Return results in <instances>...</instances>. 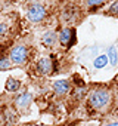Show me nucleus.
I'll return each mask as SVG.
<instances>
[{"mask_svg": "<svg viewBox=\"0 0 118 126\" xmlns=\"http://www.w3.org/2000/svg\"><path fill=\"white\" fill-rule=\"evenodd\" d=\"M111 91L106 89V88H94L93 91L89 92L87 95V104L92 110L94 111H103L109 107L111 104Z\"/></svg>", "mask_w": 118, "mask_h": 126, "instance_id": "obj_1", "label": "nucleus"}, {"mask_svg": "<svg viewBox=\"0 0 118 126\" xmlns=\"http://www.w3.org/2000/svg\"><path fill=\"white\" fill-rule=\"evenodd\" d=\"M9 59L12 64L15 65H24L28 62V59L31 58V49L27 46V45H15L9 49V53H8Z\"/></svg>", "mask_w": 118, "mask_h": 126, "instance_id": "obj_2", "label": "nucleus"}, {"mask_svg": "<svg viewBox=\"0 0 118 126\" xmlns=\"http://www.w3.org/2000/svg\"><path fill=\"white\" fill-rule=\"evenodd\" d=\"M58 42H59V46L70 50L71 47L75 46L77 43V30L74 27H62L58 33Z\"/></svg>", "mask_w": 118, "mask_h": 126, "instance_id": "obj_3", "label": "nucleus"}, {"mask_svg": "<svg viewBox=\"0 0 118 126\" xmlns=\"http://www.w3.org/2000/svg\"><path fill=\"white\" fill-rule=\"evenodd\" d=\"M47 18V8L43 3L34 2L27 8V19L31 24H40Z\"/></svg>", "mask_w": 118, "mask_h": 126, "instance_id": "obj_4", "label": "nucleus"}, {"mask_svg": "<svg viewBox=\"0 0 118 126\" xmlns=\"http://www.w3.org/2000/svg\"><path fill=\"white\" fill-rule=\"evenodd\" d=\"M61 21L64 24H72V22H77L78 18H80V6L77 5H67L62 8L61 11Z\"/></svg>", "mask_w": 118, "mask_h": 126, "instance_id": "obj_5", "label": "nucleus"}, {"mask_svg": "<svg viewBox=\"0 0 118 126\" xmlns=\"http://www.w3.org/2000/svg\"><path fill=\"white\" fill-rule=\"evenodd\" d=\"M34 71L37 76H50L52 74V56H41L35 61Z\"/></svg>", "mask_w": 118, "mask_h": 126, "instance_id": "obj_6", "label": "nucleus"}, {"mask_svg": "<svg viewBox=\"0 0 118 126\" xmlns=\"http://www.w3.org/2000/svg\"><path fill=\"white\" fill-rule=\"evenodd\" d=\"M31 102H33V94L28 91L19 92L13 99V105L16 110H27L31 105Z\"/></svg>", "mask_w": 118, "mask_h": 126, "instance_id": "obj_7", "label": "nucleus"}, {"mask_svg": "<svg viewBox=\"0 0 118 126\" xmlns=\"http://www.w3.org/2000/svg\"><path fill=\"white\" fill-rule=\"evenodd\" d=\"M52 89L55 92V95L58 96H64L71 94V82L67 79H58L52 83Z\"/></svg>", "mask_w": 118, "mask_h": 126, "instance_id": "obj_8", "label": "nucleus"}, {"mask_svg": "<svg viewBox=\"0 0 118 126\" xmlns=\"http://www.w3.org/2000/svg\"><path fill=\"white\" fill-rule=\"evenodd\" d=\"M0 119L5 125H13L18 120V113L12 107H3L2 111H0Z\"/></svg>", "mask_w": 118, "mask_h": 126, "instance_id": "obj_9", "label": "nucleus"}, {"mask_svg": "<svg viewBox=\"0 0 118 126\" xmlns=\"http://www.w3.org/2000/svg\"><path fill=\"white\" fill-rule=\"evenodd\" d=\"M56 42H58V33L55 30H47L46 33H43V36H41V45L44 47L50 49V47H53L56 45Z\"/></svg>", "mask_w": 118, "mask_h": 126, "instance_id": "obj_10", "label": "nucleus"}, {"mask_svg": "<svg viewBox=\"0 0 118 126\" xmlns=\"http://www.w3.org/2000/svg\"><path fill=\"white\" fill-rule=\"evenodd\" d=\"M11 33H12V27H11V22L5 18H2L0 19V42H3V40H6L9 36H11Z\"/></svg>", "mask_w": 118, "mask_h": 126, "instance_id": "obj_11", "label": "nucleus"}, {"mask_svg": "<svg viewBox=\"0 0 118 126\" xmlns=\"http://www.w3.org/2000/svg\"><path fill=\"white\" fill-rule=\"evenodd\" d=\"M21 86H22L21 80H18V79H15V77H8V80H6V83H5V89H6V92H9V94L18 92V91L21 89Z\"/></svg>", "mask_w": 118, "mask_h": 126, "instance_id": "obj_12", "label": "nucleus"}, {"mask_svg": "<svg viewBox=\"0 0 118 126\" xmlns=\"http://www.w3.org/2000/svg\"><path fill=\"white\" fill-rule=\"evenodd\" d=\"M89 92H87V86H78V88H74L71 91V96L74 101H81L84 96H87Z\"/></svg>", "mask_w": 118, "mask_h": 126, "instance_id": "obj_13", "label": "nucleus"}, {"mask_svg": "<svg viewBox=\"0 0 118 126\" xmlns=\"http://www.w3.org/2000/svg\"><path fill=\"white\" fill-rule=\"evenodd\" d=\"M108 65V56L105 53H100V55H96L94 59H93V67L96 70H102Z\"/></svg>", "mask_w": 118, "mask_h": 126, "instance_id": "obj_14", "label": "nucleus"}, {"mask_svg": "<svg viewBox=\"0 0 118 126\" xmlns=\"http://www.w3.org/2000/svg\"><path fill=\"white\" fill-rule=\"evenodd\" d=\"M106 56H108V62H109L112 67H115V65L118 64V50H117L115 46H111V47L108 49Z\"/></svg>", "mask_w": 118, "mask_h": 126, "instance_id": "obj_15", "label": "nucleus"}, {"mask_svg": "<svg viewBox=\"0 0 118 126\" xmlns=\"http://www.w3.org/2000/svg\"><path fill=\"white\" fill-rule=\"evenodd\" d=\"M105 12L108 15H111V16H117L118 18V0H111L109 5L105 9Z\"/></svg>", "mask_w": 118, "mask_h": 126, "instance_id": "obj_16", "label": "nucleus"}, {"mask_svg": "<svg viewBox=\"0 0 118 126\" xmlns=\"http://www.w3.org/2000/svg\"><path fill=\"white\" fill-rule=\"evenodd\" d=\"M105 3H106V0H86V6L90 11H96V9L102 8Z\"/></svg>", "mask_w": 118, "mask_h": 126, "instance_id": "obj_17", "label": "nucleus"}, {"mask_svg": "<svg viewBox=\"0 0 118 126\" xmlns=\"http://www.w3.org/2000/svg\"><path fill=\"white\" fill-rule=\"evenodd\" d=\"M12 67V62L9 59L8 55H3V56H0V71H5V70H11Z\"/></svg>", "mask_w": 118, "mask_h": 126, "instance_id": "obj_18", "label": "nucleus"}, {"mask_svg": "<svg viewBox=\"0 0 118 126\" xmlns=\"http://www.w3.org/2000/svg\"><path fill=\"white\" fill-rule=\"evenodd\" d=\"M72 79H74V80H72V83L75 85V88H78V86H86V83L83 82V79H81V77H78V76H74Z\"/></svg>", "mask_w": 118, "mask_h": 126, "instance_id": "obj_19", "label": "nucleus"}, {"mask_svg": "<svg viewBox=\"0 0 118 126\" xmlns=\"http://www.w3.org/2000/svg\"><path fill=\"white\" fill-rule=\"evenodd\" d=\"M5 50H6V46H5L3 43H0V56L5 55Z\"/></svg>", "mask_w": 118, "mask_h": 126, "instance_id": "obj_20", "label": "nucleus"}, {"mask_svg": "<svg viewBox=\"0 0 118 126\" xmlns=\"http://www.w3.org/2000/svg\"><path fill=\"white\" fill-rule=\"evenodd\" d=\"M105 126H118V122H112V123H108Z\"/></svg>", "mask_w": 118, "mask_h": 126, "instance_id": "obj_21", "label": "nucleus"}, {"mask_svg": "<svg viewBox=\"0 0 118 126\" xmlns=\"http://www.w3.org/2000/svg\"><path fill=\"white\" fill-rule=\"evenodd\" d=\"M33 126H46V125H33Z\"/></svg>", "mask_w": 118, "mask_h": 126, "instance_id": "obj_22", "label": "nucleus"}]
</instances>
